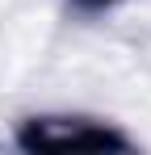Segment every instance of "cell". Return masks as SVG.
Here are the masks:
<instances>
[{
    "label": "cell",
    "mask_w": 151,
    "mask_h": 155,
    "mask_svg": "<svg viewBox=\"0 0 151 155\" xmlns=\"http://www.w3.org/2000/svg\"><path fill=\"white\" fill-rule=\"evenodd\" d=\"M80 8H88V13H101V8H109V4H118V0H76Z\"/></svg>",
    "instance_id": "cell-2"
},
{
    "label": "cell",
    "mask_w": 151,
    "mask_h": 155,
    "mask_svg": "<svg viewBox=\"0 0 151 155\" xmlns=\"http://www.w3.org/2000/svg\"><path fill=\"white\" fill-rule=\"evenodd\" d=\"M17 143L25 151H105V147H126L122 134L109 126H97L88 117H29L17 130Z\"/></svg>",
    "instance_id": "cell-1"
}]
</instances>
